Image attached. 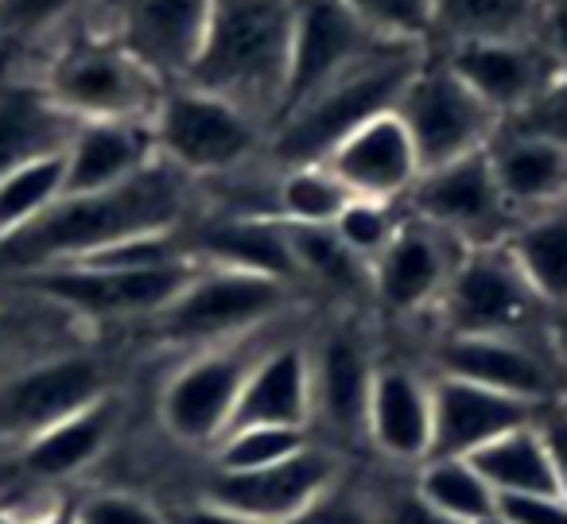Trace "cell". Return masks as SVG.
<instances>
[{
    "mask_svg": "<svg viewBox=\"0 0 567 524\" xmlns=\"http://www.w3.org/2000/svg\"><path fill=\"white\" fill-rule=\"evenodd\" d=\"M32 524H74V513H71V508H66V513L43 516V521H32Z\"/></svg>",
    "mask_w": 567,
    "mask_h": 524,
    "instance_id": "49",
    "label": "cell"
},
{
    "mask_svg": "<svg viewBox=\"0 0 567 524\" xmlns=\"http://www.w3.org/2000/svg\"><path fill=\"white\" fill-rule=\"evenodd\" d=\"M164 82L117 40H74L51 63L43 94L71 121H152Z\"/></svg>",
    "mask_w": 567,
    "mask_h": 524,
    "instance_id": "7",
    "label": "cell"
},
{
    "mask_svg": "<svg viewBox=\"0 0 567 524\" xmlns=\"http://www.w3.org/2000/svg\"><path fill=\"white\" fill-rule=\"evenodd\" d=\"M292 0H210L206 35L183 86L226 97L272 129L288 79Z\"/></svg>",
    "mask_w": 567,
    "mask_h": 524,
    "instance_id": "2",
    "label": "cell"
},
{
    "mask_svg": "<svg viewBox=\"0 0 567 524\" xmlns=\"http://www.w3.org/2000/svg\"><path fill=\"white\" fill-rule=\"evenodd\" d=\"M416 493L451 524H497V493L466 459H427L412 470Z\"/></svg>",
    "mask_w": 567,
    "mask_h": 524,
    "instance_id": "31",
    "label": "cell"
},
{
    "mask_svg": "<svg viewBox=\"0 0 567 524\" xmlns=\"http://www.w3.org/2000/svg\"><path fill=\"white\" fill-rule=\"evenodd\" d=\"M396 117L409 129L424 172L486 152L502 129V117L443 59L420 63L396 102Z\"/></svg>",
    "mask_w": 567,
    "mask_h": 524,
    "instance_id": "8",
    "label": "cell"
},
{
    "mask_svg": "<svg viewBox=\"0 0 567 524\" xmlns=\"http://www.w3.org/2000/svg\"><path fill=\"white\" fill-rule=\"evenodd\" d=\"M179 524H252V521H245V516L229 513V508H221V505H210V501H198V505H190L187 513L179 516Z\"/></svg>",
    "mask_w": 567,
    "mask_h": 524,
    "instance_id": "47",
    "label": "cell"
},
{
    "mask_svg": "<svg viewBox=\"0 0 567 524\" xmlns=\"http://www.w3.org/2000/svg\"><path fill=\"white\" fill-rule=\"evenodd\" d=\"M148 125L156 156L190 183L241 172L268 141L260 121L195 86H167Z\"/></svg>",
    "mask_w": 567,
    "mask_h": 524,
    "instance_id": "5",
    "label": "cell"
},
{
    "mask_svg": "<svg viewBox=\"0 0 567 524\" xmlns=\"http://www.w3.org/2000/svg\"><path fill=\"white\" fill-rule=\"evenodd\" d=\"M347 203V187L323 164L280 167L276 172L272 206L284 226H334Z\"/></svg>",
    "mask_w": 567,
    "mask_h": 524,
    "instance_id": "33",
    "label": "cell"
},
{
    "mask_svg": "<svg viewBox=\"0 0 567 524\" xmlns=\"http://www.w3.org/2000/svg\"><path fill=\"white\" fill-rule=\"evenodd\" d=\"M370 508L373 524H451L416 493L412 470H404V477H393V482L370 485Z\"/></svg>",
    "mask_w": 567,
    "mask_h": 524,
    "instance_id": "40",
    "label": "cell"
},
{
    "mask_svg": "<svg viewBox=\"0 0 567 524\" xmlns=\"http://www.w3.org/2000/svg\"><path fill=\"white\" fill-rule=\"evenodd\" d=\"M296 273L331 291H370V265L354 257L334 226H288Z\"/></svg>",
    "mask_w": 567,
    "mask_h": 524,
    "instance_id": "34",
    "label": "cell"
},
{
    "mask_svg": "<svg viewBox=\"0 0 567 524\" xmlns=\"http://www.w3.org/2000/svg\"><path fill=\"white\" fill-rule=\"evenodd\" d=\"M365 443L385 466L416 470L432 454V373L378 366L365 408Z\"/></svg>",
    "mask_w": 567,
    "mask_h": 524,
    "instance_id": "20",
    "label": "cell"
},
{
    "mask_svg": "<svg viewBox=\"0 0 567 524\" xmlns=\"http://www.w3.org/2000/svg\"><path fill=\"white\" fill-rule=\"evenodd\" d=\"M497 524H567L564 497H497Z\"/></svg>",
    "mask_w": 567,
    "mask_h": 524,
    "instance_id": "44",
    "label": "cell"
},
{
    "mask_svg": "<svg viewBox=\"0 0 567 524\" xmlns=\"http://www.w3.org/2000/svg\"><path fill=\"white\" fill-rule=\"evenodd\" d=\"M102 397H110V373L90 353L35 361L24 373L0 384V428L17 435L24 446L28 439L71 420Z\"/></svg>",
    "mask_w": 567,
    "mask_h": 524,
    "instance_id": "16",
    "label": "cell"
},
{
    "mask_svg": "<svg viewBox=\"0 0 567 524\" xmlns=\"http://www.w3.org/2000/svg\"><path fill=\"white\" fill-rule=\"evenodd\" d=\"M548 307L533 296L505 245L466 249L435 304L440 338L536 335V315Z\"/></svg>",
    "mask_w": 567,
    "mask_h": 524,
    "instance_id": "9",
    "label": "cell"
},
{
    "mask_svg": "<svg viewBox=\"0 0 567 524\" xmlns=\"http://www.w3.org/2000/svg\"><path fill=\"white\" fill-rule=\"evenodd\" d=\"M505 129H517V133L540 136V141L567 148V74H556L536 94V102H528L517 117L505 121Z\"/></svg>",
    "mask_w": 567,
    "mask_h": 524,
    "instance_id": "41",
    "label": "cell"
},
{
    "mask_svg": "<svg viewBox=\"0 0 567 524\" xmlns=\"http://www.w3.org/2000/svg\"><path fill=\"white\" fill-rule=\"evenodd\" d=\"M551 338H556L559 361H564V369H567V327H559V330H556V335H551Z\"/></svg>",
    "mask_w": 567,
    "mask_h": 524,
    "instance_id": "48",
    "label": "cell"
},
{
    "mask_svg": "<svg viewBox=\"0 0 567 524\" xmlns=\"http://www.w3.org/2000/svg\"><path fill=\"white\" fill-rule=\"evenodd\" d=\"M505 253L548 311H567V203L520 214Z\"/></svg>",
    "mask_w": 567,
    "mask_h": 524,
    "instance_id": "27",
    "label": "cell"
},
{
    "mask_svg": "<svg viewBox=\"0 0 567 524\" xmlns=\"http://www.w3.org/2000/svg\"><path fill=\"white\" fill-rule=\"evenodd\" d=\"M536 431H540L544 446H548L551 470H556L559 497L567 501V400L540 408V415H536Z\"/></svg>",
    "mask_w": 567,
    "mask_h": 524,
    "instance_id": "43",
    "label": "cell"
},
{
    "mask_svg": "<svg viewBox=\"0 0 567 524\" xmlns=\"http://www.w3.org/2000/svg\"><path fill=\"white\" fill-rule=\"evenodd\" d=\"M323 167L347 187L350 198H370V203H393L404 206L409 191L420 179V156L412 144L404 121L396 110L381 113V117L365 121L358 133H350Z\"/></svg>",
    "mask_w": 567,
    "mask_h": 524,
    "instance_id": "18",
    "label": "cell"
},
{
    "mask_svg": "<svg viewBox=\"0 0 567 524\" xmlns=\"http://www.w3.org/2000/svg\"><path fill=\"white\" fill-rule=\"evenodd\" d=\"M210 0H121L113 40L156 74L164 86H183L206 35Z\"/></svg>",
    "mask_w": 567,
    "mask_h": 524,
    "instance_id": "19",
    "label": "cell"
},
{
    "mask_svg": "<svg viewBox=\"0 0 567 524\" xmlns=\"http://www.w3.org/2000/svg\"><path fill=\"white\" fill-rule=\"evenodd\" d=\"M308 428L311 431V350L308 338L284 335L249 369L229 428Z\"/></svg>",
    "mask_w": 567,
    "mask_h": 524,
    "instance_id": "24",
    "label": "cell"
},
{
    "mask_svg": "<svg viewBox=\"0 0 567 524\" xmlns=\"http://www.w3.org/2000/svg\"><path fill=\"white\" fill-rule=\"evenodd\" d=\"M536 415L540 408L525 400L432 373V454L427 459H471L494 439L528 428Z\"/></svg>",
    "mask_w": 567,
    "mask_h": 524,
    "instance_id": "21",
    "label": "cell"
},
{
    "mask_svg": "<svg viewBox=\"0 0 567 524\" xmlns=\"http://www.w3.org/2000/svg\"><path fill=\"white\" fill-rule=\"evenodd\" d=\"M284 524H373L370 485L342 474L323 497H316L303 513H296Z\"/></svg>",
    "mask_w": 567,
    "mask_h": 524,
    "instance_id": "39",
    "label": "cell"
},
{
    "mask_svg": "<svg viewBox=\"0 0 567 524\" xmlns=\"http://www.w3.org/2000/svg\"><path fill=\"white\" fill-rule=\"evenodd\" d=\"M342 4L381 43L416 48L432 35V0H342Z\"/></svg>",
    "mask_w": 567,
    "mask_h": 524,
    "instance_id": "37",
    "label": "cell"
},
{
    "mask_svg": "<svg viewBox=\"0 0 567 524\" xmlns=\"http://www.w3.org/2000/svg\"><path fill=\"white\" fill-rule=\"evenodd\" d=\"M540 43L559 74H567V0H548L540 12Z\"/></svg>",
    "mask_w": 567,
    "mask_h": 524,
    "instance_id": "45",
    "label": "cell"
},
{
    "mask_svg": "<svg viewBox=\"0 0 567 524\" xmlns=\"http://www.w3.org/2000/svg\"><path fill=\"white\" fill-rule=\"evenodd\" d=\"M466 462L486 477V485L497 497H559L556 470H551L548 446L536 431V420L528 428H517L486 443Z\"/></svg>",
    "mask_w": 567,
    "mask_h": 524,
    "instance_id": "30",
    "label": "cell"
},
{
    "mask_svg": "<svg viewBox=\"0 0 567 524\" xmlns=\"http://www.w3.org/2000/svg\"><path fill=\"white\" fill-rule=\"evenodd\" d=\"M533 24V0H432V32L447 48L482 40H517Z\"/></svg>",
    "mask_w": 567,
    "mask_h": 524,
    "instance_id": "32",
    "label": "cell"
},
{
    "mask_svg": "<svg viewBox=\"0 0 567 524\" xmlns=\"http://www.w3.org/2000/svg\"><path fill=\"white\" fill-rule=\"evenodd\" d=\"M443 63L502 117V125L517 117L528 102H536V94L559 74L548 51L528 35L458 43V48H447Z\"/></svg>",
    "mask_w": 567,
    "mask_h": 524,
    "instance_id": "22",
    "label": "cell"
},
{
    "mask_svg": "<svg viewBox=\"0 0 567 524\" xmlns=\"http://www.w3.org/2000/svg\"><path fill=\"white\" fill-rule=\"evenodd\" d=\"M0 350H4V335H0Z\"/></svg>",
    "mask_w": 567,
    "mask_h": 524,
    "instance_id": "51",
    "label": "cell"
},
{
    "mask_svg": "<svg viewBox=\"0 0 567 524\" xmlns=\"http://www.w3.org/2000/svg\"><path fill=\"white\" fill-rule=\"evenodd\" d=\"M420 51L416 48H385L370 51L362 63H354L347 74L327 82L323 90L288 110L272 129H268L265 152L272 156L276 172L280 167H303V164H323L350 133L365 125V121L381 117V113L396 110L409 79L420 71Z\"/></svg>",
    "mask_w": 567,
    "mask_h": 524,
    "instance_id": "3",
    "label": "cell"
},
{
    "mask_svg": "<svg viewBox=\"0 0 567 524\" xmlns=\"http://www.w3.org/2000/svg\"><path fill=\"white\" fill-rule=\"evenodd\" d=\"M71 0H4V9H9V20L17 28H40L48 20H55L59 12L66 9Z\"/></svg>",
    "mask_w": 567,
    "mask_h": 524,
    "instance_id": "46",
    "label": "cell"
},
{
    "mask_svg": "<svg viewBox=\"0 0 567 524\" xmlns=\"http://www.w3.org/2000/svg\"><path fill=\"white\" fill-rule=\"evenodd\" d=\"M404 214L427 222L463 249L505 245L513 222H517L513 206L505 203L502 187H497L486 152L420 172L416 187L404 198Z\"/></svg>",
    "mask_w": 567,
    "mask_h": 524,
    "instance_id": "11",
    "label": "cell"
},
{
    "mask_svg": "<svg viewBox=\"0 0 567 524\" xmlns=\"http://www.w3.org/2000/svg\"><path fill=\"white\" fill-rule=\"evenodd\" d=\"M183 242H187V253L198 265L300 284L292 242H288V226L280 218H272V214L218 210L206 222H198L190 234H183Z\"/></svg>",
    "mask_w": 567,
    "mask_h": 524,
    "instance_id": "23",
    "label": "cell"
},
{
    "mask_svg": "<svg viewBox=\"0 0 567 524\" xmlns=\"http://www.w3.org/2000/svg\"><path fill=\"white\" fill-rule=\"evenodd\" d=\"M342 474H347L342 454L327 446L323 439H316L300 454L276 462V466L245 470V474L214 470L203 490V501L229 508V513L245 516L252 524H284L296 513H303L316 497H323Z\"/></svg>",
    "mask_w": 567,
    "mask_h": 524,
    "instance_id": "13",
    "label": "cell"
},
{
    "mask_svg": "<svg viewBox=\"0 0 567 524\" xmlns=\"http://www.w3.org/2000/svg\"><path fill=\"white\" fill-rule=\"evenodd\" d=\"M385 48L373 40L354 12L342 0H292V43H288V79H284L280 113L308 102L316 90L347 74L354 63H362L370 51ZM401 48V43H396ZM272 121V125H276Z\"/></svg>",
    "mask_w": 567,
    "mask_h": 524,
    "instance_id": "14",
    "label": "cell"
},
{
    "mask_svg": "<svg viewBox=\"0 0 567 524\" xmlns=\"http://www.w3.org/2000/svg\"><path fill=\"white\" fill-rule=\"evenodd\" d=\"M311 350V431H323V443H365V408H370L378 358L370 338L350 322L331 327Z\"/></svg>",
    "mask_w": 567,
    "mask_h": 524,
    "instance_id": "15",
    "label": "cell"
},
{
    "mask_svg": "<svg viewBox=\"0 0 567 524\" xmlns=\"http://www.w3.org/2000/svg\"><path fill=\"white\" fill-rule=\"evenodd\" d=\"M117 423H121V400L110 392V397H102L97 404L71 415V420L55 423V428H48L43 435L28 439V443L20 446V462H24V470L35 477H51V482H55V477H71V474H79L82 466H90V462L110 446Z\"/></svg>",
    "mask_w": 567,
    "mask_h": 524,
    "instance_id": "28",
    "label": "cell"
},
{
    "mask_svg": "<svg viewBox=\"0 0 567 524\" xmlns=\"http://www.w3.org/2000/svg\"><path fill=\"white\" fill-rule=\"evenodd\" d=\"M0 524H17V521H9V516H4V513H0Z\"/></svg>",
    "mask_w": 567,
    "mask_h": 524,
    "instance_id": "50",
    "label": "cell"
},
{
    "mask_svg": "<svg viewBox=\"0 0 567 524\" xmlns=\"http://www.w3.org/2000/svg\"><path fill=\"white\" fill-rule=\"evenodd\" d=\"M435 373L482 384L502 397L548 408L567 400V369L559 361L556 338L536 335H478L440 338Z\"/></svg>",
    "mask_w": 567,
    "mask_h": 524,
    "instance_id": "10",
    "label": "cell"
},
{
    "mask_svg": "<svg viewBox=\"0 0 567 524\" xmlns=\"http://www.w3.org/2000/svg\"><path fill=\"white\" fill-rule=\"evenodd\" d=\"M316 439L319 435L308 428H237L218 439L210 459L214 470H221V474H245V470H265L292 459Z\"/></svg>",
    "mask_w": 567,
    "mask_h": 524,
    "instance_id": "36",
    "label": "cell"
},
{
    "mask_svg": "<svg viewBox=\"0 0 567 524\" xmlns=\"http://www.w3.org/2000/svg\"><path fill=\"white\" fill-rule=\"evenodd\" d=\"M401 222H404L401 206L370 203V198H350L347 210L334 218V234L342 237V245H347L362 265H373L378 253L393 242Z\"/></svg>",
    "mask_w": 567,
    "mask_h": 524,
    "instance_id": "38",
    "label": "cell"
},
{
    "mask_svg": "<svg viewBox=\"0 0 567 524\" xmlns=\"http://www.w3.org/2000/svg\"><path fill=\"white\" fill-rule=\"evenodd\" d=\"M486 156L497 187H502L505 203L513 206L517 218L544 210V206L567 203V148L502 125Z\"/></svg>",
    "mask_w": 567,
    "mask_h": 524,
    "instance_id": "26",
    "label": "cell"
},
{
    "mask_svg": "<svg viewBox=\"0 0 567 524\" xmlns=\"http://www.w3.org/2000/svg\"><path fill=\"white\" fill-rule=\"evenodd\" d=\"M190 206V179L156 160L141 175L94 195H63L48 214L0 242V268L74 265L141 237L179 234Z\"/></svg>",
    "mask_w": 567,
    "mask_h": 524,
    "instance_id": "1",
    "label": "cell"
},
{
    "mask_svg": "<svg viewBox=\"0 0 567 524\" xmlns=\"http://www.w3.org/2000/svg\"><path fill=\"white\" fill-rule=\"evenodd\" d=\"M280 322L241 335L234 342L206 346L195 350L172 377H167L164 392H159V423L179 446L190 451H214L218 439L226 435L229 415L237 408L249 369L268 346L280 342Z\"/></svg>",
    "mask_w": 567,
    "mask_h": 524,
    "instance_id": "4",
    "label": "cell"
},
{
    "mask_svg": "<svg viewBox=\"0 0 567 524\" xmlns=\"http://www.w3.org/2000/svg\"><path fill=\"white\" fill-rule=\"evenodd\" d=\"M198 260H175L156 268H94V265H55L17 273L20 284L35 296L59 307H71L94 319H125V315H148L156 319L167 304L195 276Z\"/></svg>",
    "mask_w": 567,
    "mask_h": 524,
    "instance_id": "12",
    "label": "cell"
},
{
    "mask_svg": "<svg viewBox=\"0 0 567 524\" xmlns=\"http://www.w3.org/2000/svg\"><path fill=\"white\" fill-rule=\"evenodd\" d=\"M296 284L272 280V276L234 273V268L198 265L183 291L156 315V335L172 346H206L234 342L241 335L280 322L292 304Z\"/></svg>",
    "mask_w": 567,
    "mask_h": 524,
    "instance_id": "6",
    "label": "cell"
},
{
    "mask_svg": "<svg viewBox=\"0 0 567 524\" xmlns=\"http://www.w3.org/2000/svg\"><path fill=\"white\" fill-rule=\"evenodd\" d=\"M63 152H55V156L32 160L0 179V242L24 229L40 214H48L63 198Z\"/></svg>",
    "mask_w": 567,
    "mask_h": 524,
    "instance_id": "35",
    "label": "cell"
},
{
    "mask_svg": "<svg viewBox=\"0 0 567 524\" xmlns=\"http://www.w3.org/2000/svg\"><path fill=\"white\" fill-rule=\"evenodd\" d=\"M79 121H71L43 90L0 94V179L32 160L66 152Z\"/></svg>",
    "mask_w": 567,
    "mask_h": 524,
    "instance_id": "29",
    "label": "cell"
},
{
    "mask_svg": "<svg viewBox=\"0 0 567 524\" xmlns=\"http://www.w3.org/2000/svg\"><path fill=\"white\" fill-rule=\"evenodd\" d=\"M148 121H86L74 129L63 152V195H94L141 175L156 164Z\"/></svg>",
    "mask_w": 567,
    "mask_h": 524,
    "instance_id": "25",
    "label": "cell"
},
{
    "mask_svg": "<svg viewBox=\"0 0 567 524\" xmlns=\"http://www.w3.org/2000/svg\"><path fill=\"white\" fill-rule=\"evenodd\" d=\"M74 524H167L156 505L133 493H90L71 508Z\"/></svg>",
    "mask_w": 567,
    "mask_h": 524,
    "instance_id": "42",
    "label": "cell"
},
{
    "mask_svg": "<svg viewBox=\"0 0 567 524\" xmlns=\"http://www.w3.org/2000/svg\"><path fill=\"white\" fill-rule=\"evenodd\" d=\"M463 253V245H455L447 234L404 214L393 242L370 265L373 304L389 319H412V315L435 311Z\"/></svg>",
    "mask_w": 567,
    "mask_h": 524,
    "instance_id": "17",
    "label": "cell"
}]
</instances>
